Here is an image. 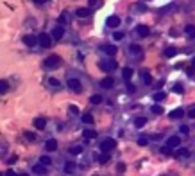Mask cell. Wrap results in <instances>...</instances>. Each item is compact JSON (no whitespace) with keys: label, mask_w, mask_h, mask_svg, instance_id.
Instances as JSON below:
<instances>
[{"label":"cell","mask_w":195,"mask_h":176,"mask_svg":"<svg viewBox=\"0 0 195 176\" xmlns=\"http://www.w3.org/2000/svg\"><path fill=\"white\" fill-rule=\"evenodd\" d=\"M192 65H193V67H195V58H193V59H192Z\"/></svg>","instance_id":"obj_50"},{"label":"cell","mask_w":195,"mask_h":176,"mask_svg":"<svg viewBox=\"0 0 195 176\" xmlns=\"http://www.w3.org/2000/svg\"><path fill=\"white\" fill-rule=\"evenodd\" d=\"M38 42H40L41 47L49 49V47L52 45V36H50V34H47V32H41L40 36H38Z\"/></svg>","instance_id":"obj_3"},{"label":"cell","mask_w":195,"mask_h":176,"mask_svg":"<svg viewBox=\"0 0 195 176\" xmlns=\"http://www.w3.org/2000/svg\"><path fill=\"white\" fill-rule=\"evenodd\" d=\"M40 164H41V166H45V167H47V166H50V164H52V160H50V156H47V155H43V156H41V158H40Z\"/></svg>","instance_id":"obj_24"},{"label":"cell","mask_w":195,"mask_h":176,"mask_svg":"<svg viewBox=\"0 0 195 176\" xmlns=\"http://www.w3.org/2000/svg\"><path fill=\"white\" fill-rule=\"evenodd\" d=\"M174 156L175 158H188V156H190V151H188L186 147H179V149L174 153Z\"/></svg>","instance_id":"obj_12"},{"label":"cell","mask_w":195,"mask_h":176,"mask_svg":"<svg viewBox=\"0 0 195 176\" xmlns=\"http://www.w3.org/2000/svg\"><path fill=\"white\" fill-rule=\"evenodd\" d=\"M175 54H177V49H175V47H166V49H165V58H174Z\"/></svg>","instance_id":"obj_18"},{"label":"cell","mask_w":195,"mask_h":176,"mask_svg":"<svg viewBox=\"0 0 195 176\" xmlns=\"http://www.w3.org/2000/svg\"><path fill=\"white\" fill-rule=\"evenodd\" d=\"M32 173L38 176H47V167L41 166V164H36V166L32 167Z\"/></svg>","instance_id":"obj_7"},{"label":"cell","mask_w":195,"mask_h":176,"mask_svg":"<svg viewBox=\"0 0 195 176\" xmlns=\"http://www.w3.org/2000/svg\"><path fill=\"white\" fill-rule=\"evenodd\" d=\"M63 36H64V29H63L61 25H56V27L52 29V38H54V40H61Z\"/></svg>","instance_id":"obj_6"},{"label":"cell","mask_w":195,"mask_h":176,"mask_svg":"<svg viewBox=\"0 0 195 176\" xmlns=\"http://www.w3.org/2000/svg\"><path fill=\"white\" fill-rule=\"evenodd\" d=\"M75 14H77L79 18H86V16L92 14V9H90V7H79V9L75 11Z\"/></svg>","instance_id":"obj_8"},{"label":"cell","mask_w":195,"mask_h":176,"mask_svg":"<svg viewBox=\"0 0 195 176\" xmlns=\"http://www.w3.org/2000/svg\"><path fill=\"white\" fill-rule=\"evenodd\" d=\"M68 22V18H66V13H63L61 16H59V25H63V23H66Z\"/></svg>","instance_id":"obj_40"},{"label":"cell","mask_w":195,"mask_h":176,"mask_svg":"<svg viewBox=\"0 0 195 176\" xmlns=\"http://www.w3.org/2000/svg\"><path fill=\"white\" fill-rule=\"evenodd\" d=\"M23 137H25L27 140H31V142L36 140V133H32V131H23Z\"/></svg>","instance_id":"obj_29"},{"label":"cell","mask_w":195,"mask_h":176,"mask_svg":"<svg viewBox=\"0 0 195 176\" xmlns=\"http://www.w3.org/2000/svg\"><path fill=\"white\" fill-rule=\"evenodd\" d=\"M34 126H36L38 129H43V128L47 126V121H45L43 117H38V119H34Z\"/></svg>","instance_id":"obj_17"},{"label":"cell","mask_w":195,"mask_h":176,"mask_svg":"<svg viewBox=\"0 0 195 176\" xmlns=\"http://www.w3.org/2000/svg\"><path fill=\"white\" fill-rule=\"evenodd\" d=\"M100 49H102V52H106L107 56H115V54H116V47H115V45H102Z\"/></svg>","instance_id":"obj_14"},{"label":"cell","mask_w":195,"mask_h":176,"mask_svg":"<svg viewBox=\"0 0 195 176\" xmlns=\"http://www.w3.org/2000/svg\"><path fill=\"white\" fill-rule=\"evenodd\" d=\"M99 67L102 68L104 72H113L118 65H116V61H115V59H107V61H100V65H99Z\"/></svg>","instance_id":"obj_4"},{"label":"cell","mask_w":195,"mask_h":176,"mask_svg":"<svg viewBox=\"0 0 195 176\" xmlns=\"http://www.w3.org/2000/svg\"><path fill=\"white\" fill-rule=\"evenodd\" d=\"M0 176H2V173H0Z\"/></svg>","instance_id":"obj_52"},{"label":"cell","mask_w":195,"mask_h":176,"mask_svg":"<svg viewBox=\"0 0 195 176\" xmlns=\"http://www.w3.org/2000/svg\"><path fill=\"white\" fill-rule=\"evenodd\" d=\"M61 65V58L59 56H49L47 59H45V67L47 68H56V67H59Z\"/></svg>","instance_id":"obj_2"},{"label":"cell","mask_w":195,"mask_h":176,"mask_svg":"<svg viewBox=\"0 0 195 176\" xmlns=\"http://www.w3.org/2000/svg\"><path fill=\"white\" fill-rule=\"evenodd\" d=\"M188 115H190L192 119H195V106H192V108H190V112H188Z\"/></svg>","instance_id":"obj_46"},{"label":"cell","mask_w":195,"mask_h":176,"mask_svg":"<svg viewBox=\"0 0 195 176\" xmlns=\"http://www.w3.org/2000/svg\"><path fill=\"white\" fill-rule=\"evenodd\" d=\"M36 42H38V40H36V36H32V34H25V36H23V43H25L27 47H34Z\"/></svg>","instance_id":"obj_9"},{"label":"cell","mask_w":195,"mask_h":176,"mask_svg":"<svg viewBox=\"0 0 195 176\" xmlns=\"http://www.w3.org/2000/svg\"><path fill=\"white\" fill-rule=\"evenodd\" d=\"M95 137H97V133L92 131V129H86V131H84V138H86V140H92V138H95Z\"/></svg>","instance_id":"obj_28"},{"label":"cell","mask_w":195,"mask_h":176,"mask_svg":"<svg viewBox=\"0 0 195 176\" xmlns=\"http://www.w3.org/2000/svg\"><path fill=\"white\" fill-rule=\"evenodd\" d=\"M142 79H143V83H145V84H150V81H152L150 74L147 72V70H143V72H142Z\"/></svg>","instance_id":"obj_23"},{"label":"cell","mask_w":195,"mask_h":176,"mask_svg":"<svg viewBox=\"0 0 195 176\" xmlns=\"http://www.w3.org/2000/svg\"><path fill=\"white\" fill-rule=\"evenodd\" d=\"M20 176H29V174H20Z\"/></svg>","instance_id":"obj_51"},{"label":"cell","mask_w":195,"mask_h":176,"mask_svg":"<svg viewBox=\"0 0 195 176\" xmlns=\"http://www.w3.org/2000/svg\"><path fill=\"white\" fill-rule=\"evenodd\" d=\"M7 162H9V164H14V162H16V156H11V158L7 160Z\"/></svg>","instance_id":"obj_49"},{"label":"cell","mask_w":195,"mask_h":176,"mask_svg":"<svg viewBox=\"0 0 195 176\" xmlns=\"http://www.w3.org/2000/svg\"><path fill=\"white\" fill-rule=\"evenodd\" d=\"M183 90H185V88H183V84H181V83L174 84V92L175 93H183Z\"/></svg>","instance_id":"obj_37"},{"label":"cell","mask_w":195,"mask_h":176,"mask_svg":"<svg viewBox=\"0 0 195 176\" xmlns=\"http://www.w3.org/2000/svg\"><path fill=\"white\" fill-rule=\"evenodd\" d=\"M68 151H70L72 155H81V153H82V147H81V145H72Z\"/></svg>","instance_id":"obj_27"},{"label":"cell","mask_w":195,"mask_h":176,"mask_svg":"<svg viewBox=\"0 0 195 176\" xmlns=\"http://www.w3.org/2000/svg\"><path fill=\"white\" fill-rule=\"evenodd\" d=\"M32 2H34V4H38V6H43L47 0H32Z\"/></svg>","instance_id":"obj_47"},{"label":"cell","mask_w":195,"mask_h":176,"mask_svg":"<svg viewBox=\"0 0 195 176\" xmlns=\"http://www.w3.org/2000/svg\"><path fill=\"white\" fill-rule=\"evenodd\" d=\"M6 176H16V173H14V171H7V173H6Z\"/></svg>","instance_id":"obj_48"},{"label":"cell","mask_w":195,"mask_h":176,"mask_svg":"<svg viewBox=\"0 0 195 176\" xmlns=\"http://www.w3.org/2000/svg\"><path fill=\"white\" fill-rule=\"evenodd\" d=\"M123 36H125V34H123V32H120V31H116V32L113 34V38L116 40V42H120V40H123Z\"/></svg>","instance_id":"obj_35"},{"label":"cell","mask_w":195,"mask_h":176,"mask_svg":"<svg viewBox=\"0 0 195 176\" xmlns=\"http://www.w3.org/2000/svg\"><path fill=\"white\" fill-rule=\"evenodd\" d=\"M90 103H92V104H100V103H102V95H100V93L92 95V97H90Z\"/></svg>","instance_id":"obj_21"},{"label":"cell","mask_w":195,"mask_h":176,"mask_svg":"<svg viewBox=\"0 0 195 176\" xmlns=\"http://www.w3.org/2000/svg\"><path fill=\"white\" fill-rule=\"evenodd\" d=\"M68 110H70V113H73V115H79V108H77V106H70Z\"/></svg>","instance_id":"obj_42"},{"label":"cell","mask_w":195,"mask_h":176,"mask_svg":"<svg viewBox=\"0 0 195 176\" xmlns=\"http://www.w3.org/2000/svg\"><path fill=\"white\" fill-rule=\"evenodd\" d=\"M100 4H102V0H90L92 7H100Z\"/></svg>","instance_id":"obj_38"},{"label":"cell","mask_w":195,"mask_h":176,"mask_svg":"<svg viewBox=\"0 0 195 176\" xmlns=\"http://www.w3.org/2000/svg\"><path fill=\"white\" fill-rule=\"evenodd\" d=\"M150 112H152L154 115H161V113H163V108H161V106H158V104H154V106L150 108Z\"/></svg>","instance_id":"obj_31"},{"label":"cell","mask_w":195,"mask_h":176,"mask_svg":"<svg viewBox=\"0 0 195 176\" xmlns=\"http://www.w3.org/2000/svg\"><path fill=\"white\" fill-rule=\"evenodd\" d=\"M68 88H70L72 92L79 93L82 90V84H81V81H79V79H70V81H68Z\"/></svg>","instance_id":"obj_5"},{"label":"cell","mask_w":195,"mask_h":176,"mask_svg":"<svg viewBox=\"0 0 195 176\" xmlns=\"http://www.w3.org/2000/svg\"><path fill=\"white\" fill-rule=\"evenodd\" d=\"M147 142H149V140H147L145 137H140V138H138V144L140 145H147Z\"/></svg>","instance_id":"obj_43"},{"label":"cell","mask_w":195,"mask_h":176,"mask_svg":"<svg viewBox=\"0 0 195 176\" xmlns=\"http://www.w3.org/2000/svg\"><path fill=\"white\" fill-rule=\"evenodd\" d=\"M73 167H75V164H73V162H68V164L64 166V171H66V173H70V171H73Z\"/></svg>","instance_id":"obj_39"},{"label":"cell","mask_w":195,"mask_h":176,"mask_svg":"<svg viewBox=\"0 0 195 176\" xmlns=\"http://www.w3.org/2000/svg\"><path fill=\"white\" fill-rule=\"evenodd\" d=\"M122 74H123V79H125V81H129V79L133 77L134 70H133V68H129V67H127V68H123V70H122Z\"/></svg>","instance_id":"obj_19"},{"label":"cell","mask_w":195,"mask_h":176,"mask_svg":"<svg viewBox=\"0 0 195 176\" xmlns=\"http://www.w3.org/2000/svg\"><path fill=\"white\" fill-rule=\"evenodd\" d=\"M145 122H147V119H145V117H138V119L134 121V126H136V128H143Z\"/></svg>","instance_id":"obj_26"},{"label":"cell","mask_w":195,"mask_h":176,"mask_svg":"<svg viewBox=\"0 0 195 176\" xmlns=\"http://www.w3.org/2000/svg\"><path fill=\"white\" fill-rule=\"evenodd\" d=\"M116 142H115L113 138H104L102 142H100V149H102V153H109V151H113Z\"/></svg>","instance_id":"obj_1"},{"label":"cell","mask_w":195,"mask_h":176,"mask_svg":"<svg viewBox=\"0 0 195 176\" xmlns=\"http://www.w3.org/2000/svg\"><path fill=\"white\" fill-rule=\"evenodd\" d=\"M166 145H168V147H179V145H181V138H179V137H168Z\"/></svg>","instance_id":"obj_10"},{"label":"cell","mask_w":195,"mask_h":176,"mask_svg":"<svg viewBox=\"0 0 195 176\" xmlns=\"http://www.w3.org/2000/svg\"><path fill=\"white\" fill-rule=\"evenodd\" d=\"M49 84H52V86H59V81H57L56 77H50V79H49Z\"/></svg>","instance_id":"obj_41"},{"label":"cell","mask_w":195,"mask_h":176,"mask_svg":"<svg viewBox=\"0 0 195 176\" xmlns=\"http://www.w3.org/2000/svg\"><path fill=\"white\" fill-rule=\"evenodd\" d=\"M107 160H109V155H107V153H104V155L99 156V162H100V164H106Z\"/></svg>","instance_id":"obj_36"},{"label":"cell","mask_w":195,"mask_h":176,"mask_svg":"<svg viewBox=\"0 0 195 176\" xmlns=\"http://www.w3.org/2000/svg\"><path fill=\"white\" fill-rule=\"evenodd\" d=\"M185 32H186V36H188V38H193V36H195V25H186Z\"/></svg>","instance_id":"obj_22"},{"label":"cell","mask_w":195,"mask_h":176,"mask_svg":"<svg viewBox=\"0 0 195 176\" xmlns=\"http://www.w3.org/2000/svg\"><path fill=\"white\" fill-rule=\"evenodd\" d=\"M82 122H84V124H92V122H93L92 113H84V115H82Z\"/></svg>","instance_id":"obj_30"},{"label":"cell","mask_w":195,"mask_h":176,"mask_svg":"<svg viewBox=\"0 0 195 176\" xmlns=\"http://www.w3.org/2000/svg\"><path fill=\"white\" fill-rule=\"evenodd\" d=\"M116 171H118V173H123V171H125V164H118V166H116Z\"/></svg>","instance_id":"obj_45"},{"label":"cell","mask_w":195,"mask_h":176,"mask_svg":"<svg viewBox=\"0 0 195 176\" xmlns=\"http://www.w3.org/2000/svg\"><path fill=\"white\" fill-rule=\"evenodd\" d=\"M161 155H165V156L172 155V147H168V145H165V147H161Z\"/></svg>","instance_id":"obj_34"},{"label":"cell","mask_w":195,"mask_h":176,"mask_svg":"<svg viewBox=\"0 0 195 176\" xmlns=\"http://www.w3.org/2000/svg\"><path fill=\"white\" fill-rule=\"evenodd\" d=\"M185 115V112L181 110V108H177V110H174V112H170V119H181Z\"/></svg>","instance_id":"obj_20"},{"label":"cell","mask_w":195,"mask_h":176,"mask_svg":"<svg viewBox=\"0 0 195 176\" xmlns=\"http://www.w3.org/2000/svg\"><path fill=\"white\" fill-rule=\"evenodd\" d=\"M136 32H138V36L147 38V36H149V32H150V29H149L147 25H138V27H136Z\"/></svg>","instance_id":"obj_11"},{"label":"cell","mask_w":195,"mask_h":176,"mask_svg":"<svg viewBox=\"0 0 195 176\" xmlns=\"http://www.w3.org/2000/svg\"><path fill=\"white\" fill-rule=\"evenodd\" d=\"M129 51L133 52V54H142V49H140V47H138L136 43H133V45L129 47Z\"/></svg>","instance_id":"obj_33"},{"label":"cell","mask_w":195,"mask_h":176,"mask_svg":"<svg viewBox=\"0 0 195 176\" xmlns=\"http://www.w3.org/2000/svg\"><path fill=\"white\" fill-rule=\"evenodd\" d=\"M181 133L188 135V133H190V128H188V126H181Z\"/></svg>","instance_id":"obj_44"},{"label":"cell","mask_w":195,"mask_h":176,"mask_svg":"<svg viewBox=\"0 0 195 176\" xmlns=\"http://www.w3.org/2000/svg\"><path fill=\"white\" fill-rule=\"evenodd\" d=\"M45 147H47V151H56V149H57V142H56L54 138H50V140L45 142Z\"/></svg>","instance_id":"obj_16"},{"label":"cell","mask_w":195,"mask_h":176,"mask_svg":"<svg viewBox=\"0 0 195 176\" xmlns=\"http://www.w3.org/2000/svg\"><path fill=\"white\" fill-rule=\"evenodd\" d=\"M118 25H120V18H118V16H109V18H107V27L116 29Z\"/></svg>","instance_id":"obj_13"},{"label":"cell","mask_w":195,"mask_h":176,"mask_svg":"<svg viewBox=\"0 0 195 176\" xmlns=\"http://www.w3.org/2000/svg\"><path fill=\"white\" fill-rule=\"evenodd\" d=\"M113 84H115L113 77H104L102 81H100V86H102V88H113Z\"/></svg>","instance_id":"obj_15"},{"label":"cell","mask_w":195,"mask_h":176,"mask_svg":"<svg viewBox=\"0 0 195 176\" xmlns=\"http://www.w3.org/2000/svg\"><path fill=\"white\" fill-rule=\"evenodd\" d=\"M165 92H158V93H154V101H158V103H161V101H165Z\"/></svg>","instance_id":"obj_32"},{"label":"cell","mask_w":195,"mask_h":176,"mask_svg":"<svg viewBox=\"0 0 195 176\" xmlns=\"http://www.w3.org/2000/svg\"><path fill=\"white\" fill-rule=\"evenodd\" d=\"M7 88H9V83H7L6 79H0V93H6Z\"/></svg>","instance_id":"obj_25"}]
</instances>
